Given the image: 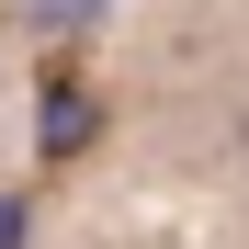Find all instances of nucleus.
Segmentation results:
<instances>
[{
    "instance_id": "nucleus-1",
    "label": "nucleus",
    "mask_w": 249,
    "mask_h": 249,
    "mask_svg": "<svg viewBox=\"0 0 249 249\" xmlns=\"http://www.w3.org/2000/svg\"><path fill=\"white\" fill-rule=\"evenodd\" d=\"M79 136H91V102H79V91H46V147H79Z\"/></svg>"
}]
</instances>
